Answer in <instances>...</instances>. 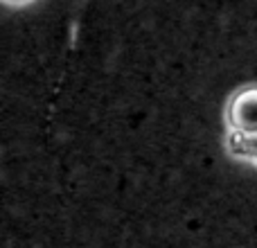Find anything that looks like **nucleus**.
Instances as JSON below:
<instances>
[{
    "label": "nucleus",
    "instance_id": "nucleus-1",
    "mask_svg": "<svg viewBox=\"0 0 257 248\" xmlns=\"http://www.w3.org/2000/svg\"><path fill=\"white\" fill-rule=\"evenodd\" d=\"M228 133L255 136L257 133V84H246L228 97L223 108Z\"/></svg>",
    "mask_w": 257,
    "mask_h": 248
},
{
    "label": "nucleus",
    "instance_id": "nucleus-2",
    "mask_svg": "<svg viewBox=\"0 0 257 248\" xmlns=\"http://www.w3.org/2000/svg\"><path fill=\"white\" fill-rule=\"evenodd\" d=\"M228 154L246 163L257 165V133L255 136H239V133H228L226 136Z\"/></svg>",
    "mask_w": 257,
    "mask_h": 248
},
{
    "label": "nucleus",
    "instance_id": "nucleus-3",
    "mask_svg": "<svg viewBox=\"0 0 257 248\" xmlns=\"http://www.w3.org/2000/svg\"><path fill=\"white\" fill-rule=\"evenodd\" d=\"M3 3H7V5H27V3H32V0H3Z\"/></svg>",
    "mask_w": 257,
    "mask_h": 248
}]
</instances>
